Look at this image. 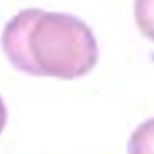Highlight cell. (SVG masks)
I'll return each instance as SVG.
<instances>
[{"mask_svg": "<svg viewBox=\"0 0 154 154\" xmlns=\"http://www.w3.org/2000/svg\"><path fill=\"white\" fill-rule=\"evenodd\" d=\"M2 50L15 70L32 76L76 80L98 63V43L78 17L25 8L7 22Z\"/></svg>", "mask_w": 154, "mask_h": 154, "instance_id": "obj_1", "label": "cell"}, {"mask_svg": "<svg viewBox=\"0 0 154 154\" xmlns=\"http://www.w3.org/2000/svg\"><path fill=\"white\" fill-rule=\"evenodd\" d=\"M128 154H154V118L141 123L131 133Z\"/></svg>", "mask_w": 154, "mask_h": 154, "instance_id": "obj_2", "label": "cell"}, {"mask_svg": "<svg viewBox=\"0 0 154 154\" xmlns=\"http://www.w3.org/2000/svg\"><path fill=\"white\" fill-rule=\"evenodd\" d=\"M134 20L143 37L154 42V0H134Z\"/></svg>", "mask_w": 154, "mask_h": 154, "instance_id": "obj_3", "label": "cell"}, {"mask_svg": "<svg viewBox=\"0 0 154 154\" xmlns=\"http://www.w3.org/2000/svg\"><path fill=\"white\" fill-rule=\"evenodd\" d=\"M5 124H7V108H5V103L0 96V134L5 129Z\"/></svg>", "mask_w": 154, "mask_h": 154, "instance_id": "obj_4", "label": "cell"}]
</instances>
